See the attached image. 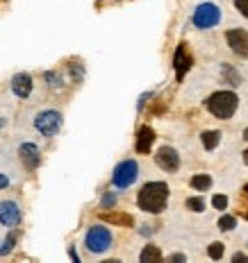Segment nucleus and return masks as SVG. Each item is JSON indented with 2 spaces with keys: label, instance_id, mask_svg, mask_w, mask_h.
Returning a JSON list of instances; mask_svg holds the SVG:
<instances>
[{
  "label": "nucleus",
  "instance_id": "obj_1",
  "mask_svg": "<svg viewBox=\"0 0 248 263\" xmlns=\"http://www.w3.org/2000/svg\"><path fill=\"white\" fill-rule=\"evenodd\" d=\"M169 184L166 182H148L137 193V206L146 214H162L169 204Z\"/></svg>",
  "mask_w": 248,
  "mask_h": 263
},
{
  "label": "nucleus",
  "instance_id": "obj_2",
  "mask_svg": "<svg viewBox=\"0 0 248 263\" xmlns=\"http://www.w3.org/2000/svg\"><path fill=\"white\" fill-rule=\"evenodd\" d=\"M205 107H207V112L212 114L214 118H218V120H230L239 107V98H237V93L228 91V88L214 91L212 96L205 100Z\"/></svg>",
  "mask_w": 248,
  "mask_h": 263
},
{
  "label": "nucleus",
  "instance_id": "obj_3",
  "mask_svg": "<svg viewBox=\"0 0 248 263\" xmlns=\"http://www.w3.org/2000/svg\"><path fill=\"white\" fill-rule=\"evenodd\" d=\"M114 243V236L105 224H91L85 234V248L91 254H105Z\"/></svg>",
  "mask_w": 248,
  "mask_h": 263
},
{
  "label": "nucleus",
  "instance_id": "obj_4",
  "mask_svg": "<svg viewBox=\"0 0 248 263\" xmlns=\"http://www.w3.org/2000/svg\"><path fill=\"white\" fill-rule=\"evenodd\" d=\"M62 125H64V118H62V114L57 109H41L35 116V130L46 138L57 136Z\"/></svg>",
  "mask_w": 248,
  "mask_h": 263
},
{
  "label": "nucleus",
  "instance_id": "obj_5",
  "mask_svg": "<svg viewBox=\"0 0 248 263\" xmlns=\"http://www.w3.org/2000/svg\"><path fill=\"white\" fill-rule=\"evenodd\" d=\"M137 180H139V164H137L134 159L121 161L119 166L114 168V172H112V186L119 188V190L130 188Z\"/></svg>",
  "mask_w": 248,
  "mask_h": 263
},
{
  "label": "nucleus",
  "instance_id": "obj_6",
  "mask_svg": "<svg viewBox=\"0 0 248 263\" xmlns=\"http://www.w3.org/2000/svg\"><path fill=\"white\" fill-rule=\"evenodd\" d=\"M194 25L198 30H212L221 23V10L214 2H200L194 10V16H191Z\"/></svg>",
  "mask_w": 248,
  "mask_h": 263
},
{
  "label": "nucleus",
  "instance_id": "obj_7",
  "mask_svg": "<svg viewBox=\"0 0 248 263\" xmlns=\"http://www.w3.org/2000/svg\"><path fill=\"white\" fill-rule=\"evenodd\" d=\"M23 220V211L16 200H0V224L14 229Z\"/></svg>",
  "mask_w": 248,
  "mask_h": 263
},
{
  "label": "nucleus",
  "instance_id": "obj_8",
  "mask_svg": "<svg viewBox=\"0 0 248 263\" xmlns=\"http://www.w3.org/2000/svg\"><path fill=\"white\" fill-rule=\"evenodd\" d=\"M155 164H157L162 170L166 172H175L180 168V154L175 148L171 146H162L157 152H155Z\"/></svg>",
  "mask_w": 248,
  "mask_h": 263
},
{
  "label": "nucleus",
  "instance_id": "obj_9",
  "mask_svg": "<svg viewBox=\"0 0 248 263\" xmlns=\"http://www.w3.org/2000/svg\"><path fill=\"white\" fill-rule=\"evenodd\" d=\"M225 41H228L230 50L239 57H248V30L234 28L225 32Z\"/></svg>",
  "mask_w": 248,
  "mask_h": 263
},
{
  "label": "nucleus",
  "instance_id": "obj_10",
  "mask_svg": "<svg viewBox=\"0 0 248 263\" xmlns=\"http://www.w3.org/2000/svg\"><path fill=\"white\" fill-rule=\"evenodd\" d=\"M173 68H175V80H178V82H182L184 75H187L189 68H191V54H189V50H187V46L184 44H180L178 48H175Z\"/></svg>",
  "mask_w": 248,
  "mask_h": 263
},
{
  "label": "nucleus",
  "instance_id": "obj_11",
  "mask_svg": "<svg viewBox=\"0 0 248 263\" xmlns=\"http://www.w3.org/2000/svg\"><path fill=\"white\" fill-rule=\"evenodd\" d=\"M19 156L23 161L25 170H37L41 164V152L35 143H21L19 146Z\"/></svg>",
  "mask_w": 248,
  "mask_h": 263
},
{
  "label": "nucleus",
  "instance_id": "obj_12",
  "mask_svg": "<svg viewBox=\"0 0 248 263\" xmlns=\"http://www.w3.org/2000/svg\"><path fill=\"white\" fill-rule=\"evenodd\" d=\"M32 78L28 73H16L14 78H12V93H14L16 98H21V100H25V98L32 96Z\"/></svg>",
  "mask_w": 248,
  "mask_h": 263
},
{
  "label": "nucleus",
  "instance_id": "obj_13",
  "mask_svg": "<svg viewBox=\"0 0 248 263\" xmlns=\"http://www.w3.org/2000/svg\"><path fill=\"white\" fill-rule=\"evenodd\" d=\"M153 143H155L153 127H148V125L139 127V132H137V141H134V150L139 152V154H148L150 148H153Z\"/></svg>",
  "mask_w": 248,
  "mask_h": 263
},
{
  "label": "nucleus",
  "instance_id": "obj_14",
  "mask_svg": "<svg viewBox=\"0 0 248 263\" xmlns=\"http://www.w3.org/2000/svg\"><path fill=\"white\" fill-rule=\"evenodd\" d=\"M200 143H203V148H205L207 152L216 150L218 143H221V132H218V130H207V132H203V134H200Z\"/></svg>",
  "mask_w": 248,
  "mask_h": 263
},
{
  "label": "nucleus",
  "instance_id": "obj_15",
  "mask_svg": "<svg viewBox=\"0 0 248 263\" xmlns=\"http://www.w3.org/2000/svg\"><path fill=\"white\" fill-rule=\"evenodd\" d=\"M139 261L141 263H159L162 261V252H159L157 245H146L139 254Z\"/></svg>",
  "mask_w": 248,
  "mask_h": 263
},
{
  "label": "nucleus",
  "instance_id": "obj_16",
  "mask_svg": "<svg viewBox=\"0 0 248 263\" xmlns=\"http://www.w3.org/2000/svg\"><path fill=\"white\" fill-rule=\"evenodd\" d=\"M189 186H191L194 190H200V193H203V190H209V188H212V177H209L207 172L194 175L191 180H189Z\"/></svg>",
  "mask_w": 248,
  "mask_h": 263
},
{
  "label": "nucleus",
  "instance_id": "obj_17",
  "mask_svg": "<svg viewBox=\"0 0 248 263\" xmlns=\"http://www.w3.org/2000/svg\"><path fill=\"white\" fill-rule=\"evenodd\" d=\"M221 75H223V80L230 86H239V84H241V75H239L230 64H223V66H221Z\"/></svg>",
  "mask_w": 248,
  "mask_h": 263
},
{
  "label": "nucleus",
  "instance_id": "obj_18",
  "mask_svg": "<svg viewBox=\"0 0 248 263\" xmlns=\"http://www.w3.org/2000/svg\"><path fill=\"white\" fill-rule=\"evenodd\" d=\"M16 240H19V232H16V229H12L10 234L5 236V240L0 243V258H3V256H7V254H10L12 250H14Z\"/></svg>",
  "mask_w": 248,
  "mask_h": 263
},
{
  "label": "nucleus",
  "instance_id": "obj_19",
  "mask_svg": "<svg viewBox=\"0 0 248 263\" xmlns=\"http://www.w3.org/2000/svg\"><path fill=\"white\" fill-rule=\"evenodd\" d=\"M103 220L112 224H121V227H130L132 224V216L128 214H103Z\"/></svg>",
  "mask_w": 248,
  "mask_h": 263
},
{
  "label": "nucleus",
  "instance_id": "obj_20",
  "mask_svg": "<svg viewBox=\"0 0 248 263\" xmlns=\"http://www.w3.org/2000/svg\"><path fill=\"white\" fill-rule=\"evenodd\" d=\"M187 209L194 211V214H200V211H205V198L203 195H196V198H187Z\"/></svg>",
  "mask_w": 248,
  "mask_h": 263
},
{
  "label": "nucleus",
  "instance_id": "obj_21",
  "mask_svg": "<svg viewBox=\"0 0 248 263\" xmlns=\"http://www.w3.org/2000/svg\"><path fill=\"white\" fill-rule=\"evenodd\" d=\"M223 254H225V245H223V243H218V240H214V243L207 248V256L212 258V261H218V258H223Z\"/></svg>",
  "mask_w": 248,
  "mask_h": 263
},
{
  "label": "nucleus",
  "instance_id": "obj_22",
  "mask_svg": "<svg viewBox=\"0 0 248 263\" xmlns=\"http://www.w3.org/2000/svg\"><path fill=\"white\" fill-rule=\"evenodd\" d=\"M44 78H46V82H48V86L53 88V91H62V88H64V82H62V78H60L57 73H53V70H48Z\"/></svg>",
  "mask_w": 248,
  "mask_h": 263
},
{
  "label": "nucleus",
  "instance_id": "obj_23",
  "mask_svg": "<svg viewBox=\"0 0 248 263\" xmlns=\"http://www.w3.org/2000/svg\"><path fill=\"white\" fill-rule=\"evenodd\" d=\"M237 227V218H234V216H221V218H218V229H221V232H232V229Z\"/></svg>",
  "mask_w": 248,
  "mask_h": 263
},
{
  "label": "nucleus",
  "instance_id": "obj_24",
  "mask_svg": "<svg viewBox=\"0 0 248 263\" xmlns=\"http://www.w3.org/2000/svg\"><path fill=\"white\" fill-rule=\"evenodd\" d=\"M116 204V193H105L103 195V200H100V209H112V206Z\"/></svg>",
  "mask_w": 248,
  "mask_h": 263
},
{
  "label": "nucleus",
  "instance_id": "obj_25",
  "mask_svg": "<svg viewBox=\"0 0 248 263\" xmlns=\"http://www.w3.org/2000/svg\"><path fill=\"white\" fill-rule=\"evenodd\" d=\"M212 206H214V209H218V211H225V209H228V198H225V195H214V198H212Z\"/></svg>",
  "mask_w": 248,
  "mask_h": 263
},
{
  "label": "nucleus",
  "instance_id": "obj_26",
  "mask_svg": "<svg viewBox=\"0 0 248 263\" xmlns=\"http://www.w3.org/2000/svg\"><path fill=\"white\" fill-rule=\"evenodd\" d=\"M234 7H237V12L243 16V18H248V0H232Z\"/></svg>",
  "mask_w": 248,
  "mask_h": 263
},
{
  "label": "nucleus",
  "instance_id": "obj_27",
  "mask_svg": "<svg viewBox=\"0 0 248 263\" xmlns=\"http://www.w3.org/2000/svg\"><path fill=\"white\" fill-rule=\"evenodd\" d=\"M82 75H85V70H82V64H78V66H71V78H73L75 82H80V80H82Z\"/></svg>",
  "mask_w": 248,
  "mask_h": 263
},
{
  "label": "nucleus",
  "instance_id": "obj_28",
  "mask_svg": "<svg viewBox=\"0 0 248 263\" xmlns=\"http://www.w3.org/2000/svg\"><path fill=\"white\" fill-rule=\"evenodd\" d=\"M232 261H234V263H239V261L248 263V256H246V254H243V252H237V254H234V256H232Z\"/></svg>",
  "mask_w": 248,
  "mask_h": 263
},
{
  "label": "nucleus",
  "instance_id": "obj_29",
  "mask_svg": "<svg viewBox=\"0 0 248 263\" xmlns=\"http://www.w3.org/2000/svg\"><path fill=\"white\" fill-rule=\"evenodd\" d=\"M10 186V177L7 175H0V188H7Z\"/></svg>",
  "mask_w": 248,
  "mask_h": 263
},
{
  "label": "nucleus",
  "instance_id": "obj_30",
  "mask_svg": "<svg viewBox=\"0 0 248 263\" xmlns=\"http://www.w3.org/2000/svg\"><path fill=\"white\" fill-rule=\"evenodd\" d=\"M148 98H153V93H144V96H141V100H139V109H144V104H146V100H148Z\"/></svg>",
  "mask_w": 248,
  "mask_h": 263
},
{
  "label": "nucleus",
  "instance_id": "obj_31",
  "mask_svg": "<svg viewBox=\"0 0 248 263\" xmlns=\"http://www.w3.org/2000/svg\"><path fill=\"white\" fill-rule=\"evenodd\" d=\"M69 256L73 258L75 263H80V256H78V252H75V248H69Z\"/></svg>",
  "mask_w": 248,
  "mask_h": 263
},
{
  "label": "nucleus",
  "instance_id": "obj_32",
  "mask_svg": "<svg viewBox=\"0 0 248 263\" xmlns=\"http://www.w3.org/2000/svg\"><path fill=\"white\" fill-rule=\"evenodd\" d=\"M171 261L182 263V261H187V256H184V254H173V256H171Z\"/></svg>",
  "mask_w": 248,
  "mask_h": 263
},
{
  "label": "nucleus",
  "instance_id": "obj_33",
  "mask_svg": "<svg viewBox=\"0 0 248 263\" xmlns=\"http://www.w3.org/2000/svg\"><path fill=\"white\" fill-rule=\"evenodd\" d=\"M241 136H243V141H248V127L243 130V134H241Z\"/></svg>",
  "mask_w": 248,
  "mask_h": 263
},
{
  "label": "nucleus",
  "instance_id": "obj_34",
  "mask_svg": "<svg viewBox=\"0 0 248 263\" xmlns=\"http://www.w3.org/2000/svg\"><path fill=\"white\" fill-rule=\"evenodd\" d=\"M243 164H246V166H248V150L243 152Z\"/></svg>",
  "mask_w": 248,
  "mask_h": 263
},
{
  "label": "nucleus",
  "instance_id": "obj_35",
  "mask_svg": "<svg viewBox=\"0 0 248 263\" xmlns=\"http://www.w3.org/2000/svg\"><path fill=\"white\" fill-rule=\"evenodd\" d=\"M5 122H7V120H5V118H3V116H0V130L5 127Z\"/></svg>",
  "mask_w": 248,
  "mask_h": 263
}]
</instances>
